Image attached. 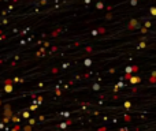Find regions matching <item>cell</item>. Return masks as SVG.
Here are the masks:
<instances>
[]
</instances>
